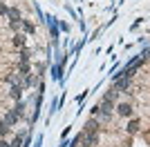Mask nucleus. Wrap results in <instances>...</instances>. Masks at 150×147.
I'll use <instances>...</instances> for the list:
<instances>
[{"instance_id":"obj_1","label":"nucleus","mask_w":150,"mask_h":147,"mask_svg":"<svg viewBox=\"0 0 150 147\" xmlns=\"http://www.w3.org/2000/svg\"><path fill=\"white\" fill-rule=\"evenodd\" d=\"M112 109H114V103H112V100H108V98H103V103L99 105V111H103V120H110Z\"/></svg>"},{"instance_id":"obj_2","label":"nucleus","mask_w":150,"mask_h":147,"mask_svg":"<svg viewBox=\"0 0 150 147\" xmlns=\"http://www.w3.org/2000/svg\"><path fill=\"white\" fill-rule=\"evenodd\" d=\"M117 114L123 116V118H130L132 116V105L130 103H119L117 105Z\"/></svg>"},{"instance_id":"obj_3","label":"nucleus","mask_w":150,"mask_h":147,"mask_svg":"<svg viewBox=\"0 0 150 147\" xmlns=\"http://www.w3.org/2000/svg\"><path fill=\"white\" fill-rule=\"evenodd\" d=\"M18 118H20V116H18V114H16V111L11 109V111H9V114L5 116V123L9 125V127H11V125H16V123H18Z\"/></svg>"},{"instance_id":"obj_4","label":"nucleus","mask_w":150,"mask_h":147,"mask_svg":"<svg viewBox=\"0 0 150 147\" xmlns=\"http://www.w3.org/2000/svg\"><path fill=\"white\" fill-rule=\"evenodd\" d=\"M9 96L18 100V98L23 96V85H11V89H9Z\"/></svg>"},{"instance_id":"obj_5","label":"nucleus","mask_w":150,"mask_h":147,"mask_svg":"<svg viewBox=\"0 0 150 147\" xmlns=\"http://www.w3.org/2000/svg\"><path fill=\"white\" fill-rule=\"evenodd\" d=\"M7 16H9V20H20V11L18 9H16V7H9V9H7Z\"/></svg>"},{"instance_id":"obj_6","label":"nucleus","mask_w":150,"mask_h":147,"mask_svg":"<svg viewBox=\"0 0 150 147\" xmlns=\"http://www.w3.org/2000/svg\"><path fill=\"white\" fill-rule=\"evenodd\" d=\"M13 45H16V47H23V45H25V34H16V36H13Z\"/></svg>"},{"instance_id":"obj_7","label":"nucleus","mask_w":150,"mask_h":147,"mask_svg":"<svg viewBox=\"0 0 150 147\" xmlns=\"http://www.w3.org/2000/svg\"><path fill=\"white\" fill-rule=\"evenodd\" d=\"M99 129V123L96 120H88V125H85V132H96Z\"/></svg>"},{"instance_id":"obj_8","label":"nucleus","mask_w":150,"mask_h":147,"mask_svg":"<svg viewBox=\"0 0 150 147\" xmlns=\"http://www.w3.org/2000/svg\"><path fill=\"white\" fill-rule=\"evenodd\" d=\"M9 134V125H7L5 120H0V138H2V136H7Z\"/></svg>"},{"instance_id":"obj_9","label":"nucleus","mask_w":150,"mask_h":147,"mask_svg":"<svg viewBox=\"0 0 150 147\" xmlns=\"http://www.w3.org/2000/svg\"><path fill=\"white\" fill-rule=\"evenodd\" d=\"M128 132H130V134H137L139 132V120H132L130 125H128Z\"/></svg>"},{"instance_id":"obj_10","label":"nucleus","mask_w":150,"mask_h":147,"mask_svg":"<svg viewBox=\"0 0 150 147\" xmlns=\"http://www.w3.org/2000/svg\"><path fill=\"white\" fill-rule=\"evenodd\" d=\"M23 109H25V105H23V103L18 100V103H16V107H13V111H16L18 116H23Z\"/></svg>"},{"instance_id":"obj_11","label":"nucleus","mask_w":150,"mask_h":147,"mask_svg":"<svg viewBox=\"0 0 150 147\" xmlns=\"http://www.w3.org/2000/svg\"><path fill=\"white\" fill-rule=\"evenodd\" d=\"M27 60H29V51L23 49V51H20V62H27Z\"/></svg>"},{"instance_id":"obj_12","label":"nucleus","mask_w":150,"mask_h":147,"mask_svg":"<svg viewBox=\"0 0 150 147\" xmlns=\"http://www.w3.org/2000/svg\"><path fill=\"white\" fill-rule=\"evenodd\" d=\"M20 145H23V136H16V138H13V143H11L9 147H20Z\"/></svg>"},{"instance_id":"obj_13","label":"nucleus","mask_w":150,"mask_h":147,"mask_svg":"<svg viewBox=\"0 0 150 147\" xmlns=\"http://www.w3.org/2000/svg\"><path fill=\"white\" fill-rule=\"evenodd\" d=\"M23 27H25V31H29V34L34 31V24H31V22H27V20H23Z\"/></svg>"},{"instance_id":"obj_14","label":"nucleus","mask_w":150,"mask_h":147,"mask_svg":"<svg viewBox=\"0 0 150 147\" xmlns=\"http://www.w3.org/2000/svg\"><path fill=\"white\" fill-rule=\"evenodd\" d=\"M7 9H9V7H7L5 2H0V16H2V13H7Z\"/></svg>"},{"instance_id":"obj_15","label":"nucleus","mask_w":150,"mask_h":147,"mask_svg":"<svg viewBox=\"0 0 150 147\" xmlns=\"http://www.w3.org/2000/svg\"><path fill=\"white\" fill-rule=\"evenodd\" d=\"M0 147H9V143H7V141H2V138H0Z\"/></svg>"}]
</instances>
